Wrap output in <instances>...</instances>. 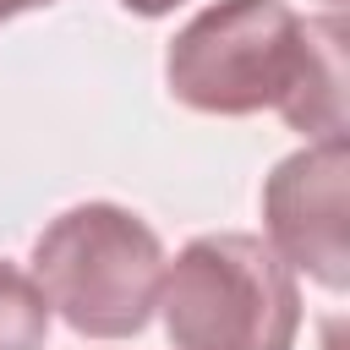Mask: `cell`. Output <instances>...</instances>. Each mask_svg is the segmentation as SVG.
Returning <instances> with one entry per match:
<instances>
[{
  "label": "cell",
  "instance_id": "ba28073f",
  "mask_svg": "<svg viewBox=\"0 0 350 350\" xmlns=\"http://www.w3.org/2000/svg\"><path fill=\"white\" fill-rule=\"evenodd\" d=\"M323 5H328V11H339V5H345V0H323Z\"/></svg>",
  "mask_w": 350,
  "mask_h": 350
},
{
  "label": "cell",
  "instance_id": "5b68a950",
  "mask_svg": "<svg viewBox=\"0 0 350 350\" xmlns=\"http://www.w3.org/2000/svg\"><path fill=\"white\" fill-rule=\"evenodd\" d=\"M49 339V306L16 262L0 257V350H44Z\"/></svg>",
  "mask_w": 350,
  "mask_h": 350
},
{
  "label": "cell",
  "instance_id": "6da1fadb",
  "mask_svg": "<svg viewBox=\"0 0 350 350\" xmlns=\"http://www.w3.org/2000/svg\"><path fill=\"white\" fill-rule=\"evenodd\" d=\"M164 88L197 115L273 109L306 142L345 137V22L290 0H213L170 38Z\"/></svg>",
  "mask_w": 350,
  "mask_h": 350
},
{
  "label": "cell",
  "instance_id": "8992f818",
  "mask_svg": "<svg viewBox=\"0 0 350 350\" xmlns=\"http://www.w3.org/2000/svg\"><path fill=\"white\" fill-rule=\"evenodd\" d=\"M131 16H170L175 5H186V0H120Z\"/></svg>",
  "mask_w": 350,
  "mask_h": 350
},
{
  "label": "cell",
  "instance_id": "277c9868",
  "mask_svg": "<svg viewBox=\"0 0 350 350\" xmlns=\"http://www.w3.org/2000/svg\"><path fill=\"white\" fill-rule=\"evenodd\" d=\"M262 230L290 273L328 295L350 290V137H317L268 170Z\"/></svg>",
  "mask_w": 350,
  "mask_h": 350
},
{
  "label": "cell",
  "instance_id": "52a82bcc",
  "mask_svg": "<svg viewBox=\"0 0 350 350\" xmlns=\"http://www.w3.org/2000/svg\"><path fill=\"white\" fill-rule=\"evenodd\" d=\"M44 5H55V0H0V27H5L11 16H27V11H44Z\"/></svg>",
  "mask_w": 350,
  "mask_h": 350
},
{
  "label": "cell",
  "instance_id": "3957f363",
  "mask_svg": "<svg viewBox=\"0 0 350 350\" xmlns=\"http://www.w3.org/2000/svg\"><path fill=\"white\" fill-rule=\"evenodd\" d=\"M175 350H295L301 284L262 235H191L159 284Z\"/></svg>",
  "mask_w": 350,
  "mask_h": 350
},
{
  "label": "cell",
  "instance_id": "7a4b0ae2",
  "mask_svg": "<svg viewBox=\"0 0 350 350\" xmlns=\"http://www.w3.org/2000/svg\"><path fill=\"white\" fill-rule=\"evenodd\" d=\"M164 262L159 230L120 202H77L33 241V284L82 339H137L159 306Z\"/></svg>",
  "mask_w": 350,
  "mask_h": 350
}]
</instances>
